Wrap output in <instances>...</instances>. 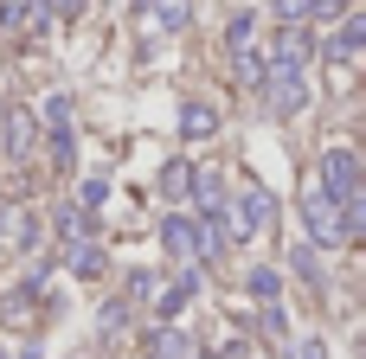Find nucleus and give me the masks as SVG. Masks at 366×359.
<instances>
[{
  "label": "nucleus",
  "mask_w": 366,
  "mask_h": 359,
  "mask_svg": "<svg viewBox=\"0 0 366 359\" xmlns=\"http://www.w3.org/2000/svg\"><path fill=\"white\" fill-rule=\"evenodd\" d=\"M302 212H309L315 244H347V218H341V199H335V193L309 186V193H302Z\"/></svg>",
  "instance_id": "f257e3e1"
},
{
  "label": "nucleus",
  "mask_w": 366,
  "mask_h": 359,
  "mask_svg": "<svg viewBox=\"0 0 366 359\" xmlns=\"http://www.w3.org/2000/svg\"><path fill=\"white\" fill-rule=\"evenodd\" d=\"M322 193H335V199H354L360 193V161L347 154V148H328L322 154V180H315Z\"/></svg>",
  "instance_id": "f03ea898"
},
{
  "label": "nucleus",
  "mask_w": 366,
  "mask_h": 359,
  "mask_svg": "<svg viewBox=\"0 0 366 359\" xmlns=\"http://www.w3.org/2000/svg\"><path fill=\"white\" fill-rule=\"evenodd\" d=\"M360 45H366V19L354 13V19H341V32L328 39V58H354Z\"/></svg>",
  "instance_id": "7ed1b4c3"
},
{
  "label": "nucleus",
  "mask_w": 366,
  "mask_h": 359,
  "mask_svg": "<svg viewBox=\"0 0 366 359\" xmlns=\"http://www.w3.org/2000/svg\"><path fill=\"white\" fill-rule=\"evenodd\" d=\"M142 6H148V19H161L167 32H180V26L193 19V6H187V0H142Z\"/></svg>",
  "instance_id": "20e7f679"
},
{
  "label": "nucleus",
  "mask_w": 366,
  "mask_h": 359,
  "mask_svg": "<svg viewBox=\"0 0 366 359\" xmlns=\"http://www.w3.org/2000/svg\"><path fill=\"white\" fill-rule=\"evenodd\" d=\"M161 238H167V251H180V257H193V251H199V244H193L199 231H193L187 218H167V225H161Z\"/></svg>",
  "instance_id": "39448f33"
},
{
  "label": "nucleus",
  "mask_w": 366,
  "mask_h": 359,
  "mask_svg": "<svg viewBox=\"0 0 366 359\" xmlns=\"http://www.w3.org/2000/svg\"><path fill=\"white\" fill-rule=\"evenodd\" d=\"M148 353H154V359H187V334L161 328V334H148Z\"/></svg>",
  "instance_id": "423d86ee"
},
{
  "label": "nucleus",
  "mask_w": 366,
  "mask_h": 359,
  "mask_svg": "<svg viewBox=\"0 0 366 359\" xmlns=\"http://www.w3.org/2000/svg\"><path fill=\"white\" fill-rule=\"evenodd\" d=\"M180 128H187V135H206V128H219V109H206V103H187V109H180Z\"/></svg>",
  "instance_id": "0eeeda50"
},
{
  "label": "nucleus",
  "mask_w": 366,
  "mask_h": 359,
  "mask_svg": "<svg viewBox=\"0 0 366 359\" xmlns=\"http://www.w3.org/2000/svg\"><path fill=\"white\" fill-rule=\"evenodd\" d=\"M161 193H174V199L193 193V167H187V161H167V167H161Z\"/></svg>",
  "instance_id": "6e6552de"
},
{
  "label": "nucleus",
  "mask_w": 366,
  "mask_h": 359,
  "mask_svg": "<svg viewBox=\"0 0 366 359\" xmlns=\"http://www.w3.org/2000/svg\"><path fill=\"white\" fill-rule=\"evenodd\" d=\"M270 6H277V19H290V26L315 19V0H270Z\"/></svg>",
  "instance_id": "1a4fd4ad"
},
{
  "label": "nucleus",
  "mask_w": 366,
  "mask_h": 359,
  "mask_svg": "<svg viewBox=\"0 0 366 359\" xmlns=\"http://www.w3.org/2000/svg\"><path fill=\"white\" fill-rule=\"evenodd\" d=\"M251 32H257V26H251V13H238V19H232V32H225V39H232V51H251Z\"/></svg>",
  "instance_id": "9d476101"
},
{
  "label": "nucleus",
  "mask_w": 366,
  "mask_h": 359,
  "mask_svg": "<svg viewBox=\"0 0 366 359\" xmlns=\"http://www.w3.org/2000/svg\"><path fill=\"white\" fill-rule=\"evenodd\" d=\"M251 289H257V302H277V276H270V270H257V276H251Z\"/></svg>",
  "instance_id": "9b49d317"
},
{
  "label": "nucleus",
  "mask_w": 366,
  "mask_h": 359,
  "mask_svg": "<svg viewBox=\"0 0 366 359\" xmlns=\"http://www.w3.org/2000/svg\"><path fill=\"white\" fill-rule=\"evenodd\" d=\"M45 6H58V13H77V0H45Z\"/></svg>",
  "instance_id": "f8f14e48"
},
{
  "label": "nucleus",
  "mask_w": 366,
  "mask_h": 359,
  "mask_svg": "<svg viewBox=\"0 0 366 359\" xmlns=\"http://www.w3.org/2000/svg\"><path fill=\"white\" fill-rule=\"evenodd\" d=\"M0 116H6V103H0Z\"/></svg>",
  "instance_id": "ddd939ff"
}]
</instances>
